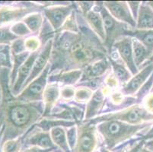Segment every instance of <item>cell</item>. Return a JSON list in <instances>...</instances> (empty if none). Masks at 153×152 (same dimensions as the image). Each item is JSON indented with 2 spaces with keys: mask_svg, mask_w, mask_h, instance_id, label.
I'll return each instance as SVG.
<instances>
[{
  "mask_svg": "<svg viewBox=\"0 0 153 152\" xmlns=\"http://www.w3.org/2000/svg\"><path fill=\"white\" fill-rule=\"evenodd\" d=\"M107 120H119L132 125H140L153 122V114L148 112L143 104H136L121 110L101 114L88 122L96 125Z\"/></svg>",
  "mask_w": 153,
  "mask_h": 152,
  "instance_id": "4",
  "label": "cell"
},
{
  "mask_svg": "<svg viewBox=\"0 0 153 152\" xmlns=\"http://www.w3.org/2000/svg\"><path fill=\"white\" fill-rule=\"evenodd\" d=\"M78 33H56L50 59L49 75L72 70H83L90 64L108 56L103 42L87 24L84 16L76 10Z\"/></svg>",
  "mask_w": 153,
  "mask_h": 152,
  "instance_id": "1",
  "label": "cell"
},
{
  "mask_svg": "<svg viewBox=\"0 0 153 152\" xmlns=\"http://www.w3.org/2000/svg\"><path fill=\"white\" fill-rule=\"evenodd\" d=\"M111 66L108 57L101 59L100 60L90 64L83 69L82 78L78 83L104 77L111 71Z\"/></svg>",
  "mask_w": 153,
  "mask_h": 152,
  "instance_id": "17",
  "label": "cell"
},
{
  "mask_svg": "<svg viewBox=\"0 0 153 152\" xmlns=\"http://www.w3.org/2000/svg\"><path fill=\"white\" fill-rule=\"evenodd\" d=\"M150 93H153V86H152V87L151 91H150Z\"/></svg>",
  "mask_w": 153,
  "mask_h": 152,
  "instance_id": "48",
  "label": "cell"
},
{
  "mask_svg": "<svg viewBox=\"0 0 153 152\" xmlns=\"http://www.w3.org/2000/svg\"><path fill=\"white\" fill-rule=\"evenodd\" d=\"M76 87L75 86L60 87V100L67 102L74 100Z\"/></svg>",
  "mask_w": 153,
  "mask_h": 152,
  "instance_id": "36",
  "label": "cell"
},
{
  "mask_svg": "<svg viewBox=\"0 0 153 152\" xmlns=\"http://www.w3.org/2000/svg\"><path fill=\"white\" fill-rule=\"evenodd\" d=\"M152 125L153 122L132 125L119 120H107L96 124V129L104 147L112 151L121 143L136 137Z\"/></svg>",
  "mask_w": 153,
  "mask_h": 152,
  "instance_id": "3",
  "label": "cell"
},
{
  "mask_svg": "<svg viewBox=\"0 0 153 152\" xmlns=\"http://www.w3.org/2000/svg\"><path fill=\"white\" fill-rule=\"evenodd\" d=\"M153 72V62L146 63L140 69L138 73L132 76L129 82L120 89V92L124 96H133L140 90L144 84L149 79Z\"/></svg>",
  "mask_w": 153,
  "mask_h": 152,
  "instance_id": "12",
  "label": "cell"
},
{
  "mask_svg": "<svg viewBox=\"0 0 153 152\" xmlns=\"http://www.w3.org/2000/svg\"><path fill=\"white\" fill-rule=\"evenodd\" d=\"M108 57L111 63L113 75L118 81L120 85H122V86L124 85L133 76L131 72L122 62L118 53L114 50H111Z\"/></svg>",
  "mask_w": 153,
  "mask_h": 152,
  "instance_id": "18",
  "label": "cell"
},
{
  "mask_svg": "<svg viewBox=\"0 0 153 152\" xmlns=\"http://www.w3.org/2000/svg\"><path fill=\"white\" fill-rule=\"evenodd\" d=\"M93 9L99 12L102 17L105 31V41L104 46L108 50V54H110L115 41L120 37L127 36L128 33L134 28L115 19L104 6L103 2H95Z\"/></svg>",
  "mask_w": 153,
  "mask_h": 152,
  "instance_id": "5",
  "label": "cell"
},
{
  "mask_svg": "<svg viewBox=\"0 0 153 152\" xmlns=\"http://www.w3.org/2000/svg\"><path fill=\"white\" fill-rule=\"evenodd\" d=\"M44 6L34 2H20L15 5L0 6V27L15 24L34 12H42Z\"/></svg>",
  "mask_w": 153,
  "mask_h": 152,
  "instance_id": "6",
  "label": "cell"
},
{
  "mask_svg": "<svg viewBox=\"0 0 153 152\" xmlns=\"http://www.w3.org/2000/svg\"><path fill=\"white\" fill-rule=\"evenodd\" d=\"M11 69L0 68V145L12 139L23 137L43 118V101L25 103L12 94Z\"/></svg>",
  "mask_w": 153,
  "mask_h": 152,
  "instance_id": "2",
  "label": "cell"
},
{
  "mask_svg": "<svg viewBox=\"0 0 153 152\" xmlns=\"http://www.w3.org/2000/svg\"><path fill=\"white\" fill-rule=\"evenodd\" d=\"M23 145L22 137L16 139H12L4 142L0 145L2 152H21Z\"/></svg>",
  "mask_w": 153,
  "mask_h": 152,
  "instance_id": "31",
  "label": "cell"
},
{
  "mask_svg": "<svg viewBox=\"0 0 153 152\" xmlns=\"http://www.w3.org/2000/svg\"><path fill=\"white\" fill-rule=\"evenodd\" d=\"M53 42V40H50V41L47 42L44 47H42L41 51H40V53L38 54L35 61H34V65H33V68H32L31 70V73H30L27 82L25 84L23 89L28 84H30L32 81L34 80L37 77H38L39 75L42 73V72L47 67V65H48V63L50 62V59H51V53H52Z\"/></svg>",
  "mask_w": 153,
  "mask_h": 152,
  "instance_id": "15",
  "label": "cell"
},
{
  "mask_svg": "<svg viewBox=\"0 0 153 152\" xmlns=\"http://www.w3.org/2000/svg\"><path fill=\"white\" fill-rule=\"evenodd\" d=\"M10 30L12 33L19 37H25L32 34L30 30L23 22H19L10 27Z\"/></svg>",
  "mask_w": 153,
  "mask_h": 152,
  "instance_id": "34",
  "label": "cell"
},
{
  "mask_svg": "<svg viewBox=\"0 0 153 152\" xmlns=\"http://www.w3.org/2000/svg\"><path fill=\"white\" fill-rule=\"evenodd\" d=\"M151 62H153V54H152V56L150 57L149 59V60L147 61L146 62V63H151Z\"/></svg>",
  "mask_w": 153,
  "mask_h": 152,
  "instance_id": "47",
  "label": "cell"
},
{
  "mask_svg": "<svg viewBox=\"0 0 153 152\" xmlns=\"http://www.w3.org/2000/svg\"><path fill=\"white\" fill-rule=\"evenodd\" d=\"M76 10L79 12L83 16L86 15L88 12H89L93 9V7L95 5V2L92 1H78L75 2Z\"/></svg>",
  "mask_w": 153,
  "mask_h": 152,
  "instance_id": "38",
  "label": "cell"
},
{
  "mask_svg": "<svg viewBox=\"0 0 153 152\" xmlns=\"http://www.w3.org/2000/svg\"><path fill=\"white\" fill-rule=\"evenodd\" d=\"M51 65L48 63L42 73L28 84L23 90L21 91L16 98L20 101L25 103H35L43 101V95L46 87L48 83Z\"/></svg>",
  "mask_w": 153,
  "mask_h": 152,
  "instance_id": "7",
  "label": "cell"
},
{
  "mask_svg": "<svg viewBox=\"0 0 153 152\" xmlns=\"http://www.w3.org/2000/svg\"><path fill=\"white\" fill-rule=\"evenodd\" d=\"M77 125L66 128V137L71 151L73 150L77 139Z\"/></svg>",
  "mask_w": 153,
  "mask_h": 152,
  "instance_id": "39",
  "label": "cell"
},
{
  "mask_svg": "<svg viewBox=\"0 0 153 152\" xmlns=\"http://www.w3.org/2000/svg\"><path fill=\"white\" fill-rule=\"evenodd\" d=\"M141 2H140V1H128L127 2L129 8L130 9V12H131L132 15H133L136 22V19H137V15H138L139 8H140V5H141Z\"/></svg>",
  "mask_w": 153,
  "mask_h": 152,
  "instance_id": "41",
  "label": "cell"
},
{
  "mask_svg": "<svg viewBox=\"0 0 153 152\" xmlns=\"http://www.w3.org/2000/svg\"><path fill=\"white\" fill-rule=\"evenodd\" d=\"M0 152H2V151H1V148H0Z\"/></svg>",
  "mask_w": 153,
  "mask_h": 152,
  "instance_id": "49",
  "label": "cell"
},
{
  "mask_svg": "<svg viewBox=\"0 0 153 152\" xmlns=\"http://www.w3.org/2000/svg\"><path fill=\"white\" fill-rule=\"evenodd\" d=\"M54 150H48V149H42L37 147H29L21 151V152H53Z\"/></svg>",
  "mask_w": 153,
  "mask_h": 152,
  "instance_id": "42",
  "label": "cell"
},
{
  "mask_svg": "<svg viewBox=\"0 0 153 152\" xmlns=\"http://www.w3.org/2000/svg\"><path fill=\"white\" fill-rule=\"evenodd\" d=\"M55 35L56 31L52 27L51 24L49 23V22L44 18V23H43L41 30L38 33V36H37V37L41 41L42 47H44L48 41L53 40Z\"/></svg>",
  "mask_w": 153,
  "mask_h": 152,
  "instance_id": "28",
  "label": "cell"
},
{
  "mask_svg": "<svg viewBox=\"0 0 153 152\" xmlns=\"http://www.w3.org/2000/svg\"><path fill=\"white\" fill-rule=\"evenodd\" d=\"M139 152H153L152 151L149 150V148H142L141 149H140V151Z\"/></svg>",
  "mask_w": 153,
  "mask_h": 152,
  "instance_id": "44",
  "label": "cell"
},
{
  "mask_svg": "<svg viewBox=\"0 0 153 152\" xmlns=\"http://www.w3.org/2000/svg\"><path fill=\"white\" fill-rule=\"evenodd\" d=\"M77 127V139L72 152H94L98 142L96 125L82 122Z\"/></svg>",
  "mask_w": 153,
  "mask_h": 152,
  "instance_id": "8",
  "label": "cell"
},
{
  "mask_svg": "<svg viewBox=\"0 0 153 152\" xmlns=\"http://www.w3.org/2000/svg\"><path fill=\"white\" fill-rule=\"evenodd\" d=\"M76 94H75L74 101L77 104H87L91 97H92V94L94 92L89 88L85 87H76Z\"/></svg>",
  "mask_w": 153,
  "mask_h": 152,
  "instance_id": "29",
  "label": "cell"
},
{
  "mask_svg": "<svg viewBox=\"0 0 153 152\" xmlns=\"http://www.w3.org/2000/svg\"><path fill=\"white\" fill-rule=\"evenodd\" d=\"M41 50H37L36 52L31 53L28 58H27V60L25 61V62L19 69L17 74V77H16V79H15V84L10 88L12 94L15 96V97L20 94L21 91L23 89L25 84V82L28 79L29 76H30V73H31V70L32 68H33V65H34V61H35L38 54L40 53Z\"/></svg>",
  "mask_w": 153,
  "mask_h": 152,
  "instance_id": "16",
  "label": "cell"
},
{
  "mask_svg": "<svg viewBox=\"0 0 153 152\" xmlns=\"http://www.w3.org/2000/svg\"><path fill=\"white\" fill-rule=\"evenodd\" d=\"M112 50H114L119 55L122 62L126 65L132 75L138 73L139 69L136 67L133 58V38L130 36L120 37L113 45Z\"/></svg>",
  "mask_w": 153,
  "mask_h": 152,
  "instance_id": "11",
  "label": "cell"
},
{
  "mask_svg": "<svg viewBox=\"0 0 153 152\" xmlns=\"http://www.w3.org/2000/svg\"><path fill=\"white\" fill-rule=\"evenodd\" d=\"M146 148L153 151V143H151V144H148V145L146 144Z\"/></svg>",
  "mask_w": 153,
  "mask_h": 152,
  "instance_id": "45",
  "label": "cell"
},
{
  "mask_svg": "<svg viewBox=\"0 0 153 152\" xmlns=\"http://www.w3.org/2000/svg\"><path fill=\"white\" fill-rule=\"evenodd\" d=\"M31 53L26 51V52L22 53L18 55H12V69L10 72V75H9V82H10V88L14 85L15 79L17 77V74L19 72V69L21 68L25 61L27 60L29 56Z\"/></svg>",
  "mask_w": 153,
  "mask_h": 152,
  "instance_id": "26",
  "label": "cell"
},
{
  "mask_svg": "<svg viewBox=\"0 0 153 152\" xmlns=\"http://www.w3.org/2000/svg\"><path fill=\"white\" fill-rule=\"evenodd\" d=\"M133 50L135 64L140 70L149 59L151 54L138 40L135 38H133Z\"/></svg>",
  "mask_w": 153,
  "mask_h": 152,
  "instance_id": "24",
  "label": "cell"
},
{
  "mask_svg": "<svg viewBox=\"0 0 153 152\" xmlns=\"http://www.w3.org/2000/svg\"><path fill=\"white\" fill-rule=\"evenodd\" d=\"M25 37H20L12 42L10 47V52L12 55H18L27 51L25 46Z\"/></svg>",
  "mask_w": 153,
  "mask_h": 152,
  "instance_id": "37",
  "label": "cell"
},
{
  "mask_svg": "<svg viewBox=\"0 0 153 152\" xmlns=\"http://www.w3.org/2000/svg\"><path fill=\"white\" fill-rule=\"evenodd\" d=\"M22 141L25 146L54 151L58 149L53 142L50 131L43 130L36 126V125L22 137Z\"/></svg>",
  "mask_w": 153,
  "mask_h": 152,
  "instance_id": "10",
  "label": "cell"
},
{
  "mask_svg": "<svg viewBox=\"0 0 153 152\" xmlns=\"http://www.w3.org/2000/svg\"><path fill=\"white\" fill-rule=\"evenodd\" d=\"M10 53V47L9 45H0V68L12 69V57Z\"/></svg>",
  "mask_w": 153,
  "mask_h": 152,
  "instance_id": "32",
  "label": "cell"
},
{
  "mask_svg": "<svg viewBox=\"0 0 153 152\" xmlns=\"http://www.w3.org/2000/svg\"><path fill=\"white\" fill-rule=\"evenodd\" d=\"M143 105L148 112L153 114V93H149L143 100Z\"/></svg>",
  "mask_w": 153,
  "mask_h": 152,
  "instance_id": "40",
  "label": "cell"
},
{
  "mask_svg": "<svg viewBox=\"0 0 153 152\" xmlns=\"http://www.w3.org/2000/svg\"><path fill=\"white\" fill-rule=\"evenodd\" d=\"M85 22L88 27L95 33L97 37L103 42L105 41V31H104V22L102 17L98 11L92 9L89 12H88L84 16Z\"/></svg>",
  "mask_w": 153,
  "mask_h": 152,
  "instance_id": "21",
  "label": "cell"
},
{
  "mask_svg": "<svg viewBox=\"0 0 153 152\" xmlns=\"http://www.w3.org/2000/svg\"><path fill=\"white\" fill-rule=\"evenodd\" d=\"M60 98V85L56 82L47 83L43 95V104L44 106V113L43 117L50 114L53 108L57 104Z\"/></svg>",
  "mask_w": 153,
  "mask_h": 152,
  "instance_id": "19",
  "label": "cell"
},
{
  "mask_svg": "<svg viewBox=\"0 0 153 152\" xmlns=\"http://www.w3.org/2000/svg\"><path fill=\"white\" fill-rule=\"evenodd\" d=\"M44 16L42 12H34L27 15L22 22L28 27L32 34H37L44 23Z\"/></svg>",
  "mask_w": 153,
  "mask_h": 152,
  "instance_id": "27",
  "label": "cell"
},
{
  "mask_svg": "<svg viewBox=\"0 0 153 152\" xmlns=\"http://www.w3.org/2000/svg\"><path fill=\"white\" fill-rule=\"evenodd\" d=\"M147 4H148L149 5L150 8H152L153 10V1H149V2H146Z\"/></svg>",
  "mask_w": 153,
  "mask_h": 152,
  "instance_id": "46",
  "label": "cell"
},
{
  "mask_svg": "<svg viewBox=\"0 0 153 152\" xmlns=\"http://www.w3.org/2000/svg\"><path fill=\"white\" fill-rule=\"evenodd\" d=\"M25 46L27 51L30 53H34L41 50L42 48L41 43L39 38L35 36H30L25 38Z\"/></svg>",
  "mask_w": 153,
  "mask_h": 152,
  "instance_id": "35",
  "label": "cell"
},
{
  "mask_svg": "<svg viewBox=\"0 0 153 152\" xmlns=\"http://www.w3.org/2000/svg\"><path fill=\"white\" fill-rule=\"evenodd\" d=\"M127 36L138 40L149 51L151 56L153 54V29L151 30H137L133 29Z\"/></svg>",
  "mask_w": 153,
  "mask_h": 152,
  "instance_id": "25",
  "label": "cell"
},
{
  "mask_svg": "<svg viewBox=\"0 0 153 152\" xmlns=\"http://www.w3.org/2000/svg\"><path fill=\"white\" fill-rule=\"evenodd\" d=\"M19 38L20 37L15 35L9 27H0V45H9Z\"/></svg>",
  "mask_w": 153,
  "mask_h": 152,
  "instance_id": "33",
  "label": "cell"
},
{
  "mask_svg": "<svg viewBox=\"0 0 153 152\" xmlns=\"http://www.w3.org/2000/svg\"><path fill=\"white\" fill-rule=\"evenodd\" d=\"M98 152H112V151H110L109 149L107 148L104 147V146H103V147L100 148L99 151H98Z\"/></svg>",
  "mask_w": 153,
  "mask_h": 152,
  "instance_id": "43",
  "label": "cell"
},
{
  "mask_svg": "<svg viewBox=\"0 0 153 152\" xmlns=\"http://www.w3.org/2000/svg\"><path fill=\"white\" fill-rule=\"evenodd\" d=\"M62 31H69L78 33L79 31V26L77 23V19H76V8L72 12V13L69 15V17L66 19V21L64 22L62 27L59 29L56 32H62Z\"/></svg>",
  "mask_w": 153,
  "mask_h": 152,
  "instance_id": "30",
  "label": "cell"
},
{
  "mask_svg": "<svg viewBox=\"0 0 153 152\" xmlns=\"http://www.w3.org/2000/svg\"><path fill=\"white\" fill-rule=\"evenodd\" d=\"M136 29L151 30L153 29V10L146 2H142L136 19Z\"/></svg>",
  "mask_w": 153,
  "mask_h": 152,
  "instance_id": "22",
  "label": "cell"
},
{
  "mask_svg": "<svg viewBox=\"0 0 153 152\" xmlns=\"http://www.w3.org/2000/svg\"><path fill=\"white\" fill-rule=\"evenodd\" d=\"M76 8L75 2L68 5H58L46 7L43 9L42 14L56 32L62 26L64 22Z\"/></svg>",
  "mask_w": 153,
  "mask_h": 152,
  "instance_id": "9",
  "label": "cell"
},
{
  "mask_svg": "<svg viewBox=\"0 0 153 152\" xmlns=\"http://www.w3.org/2000/svg\"><path fill=\"white\" fill-rule=\"evenodd\" d=\"M110 90L111 89L104 85L102 87L93 93L92 97L85 104L83 122H88L102 113L105 104V97L106 95H108Z\"/></svg>",
  "mask_w": 153,
  "mask_h": 152,
  "instance_id": "14",
  "label": "cell"
},
{
  "mask_svg": "<svg viewBox=\"0 0 153 152\" xmlns=\"http://www.w3.org/2000/svg\"><path fill=\"white\" fill-rule=\"evenodd\" d=\"M103 5L115 19L130 25L136 29V22L132 15L127 2L125 1H104Z\"/></svg>",
  "mask_w": 153,
  "mask_h": 152,
  "instance_id": "13",
  "label": "cell"
},
{
  "mask_svg": "<svg viewBox=\"0 0 153 152\" xmlns=\"http://www.w3.org/2000/svg\"><path fill=\"white\" fill-rule=\"evenodd\" d=\"M51 139L58 149L62 152H72L66 137V128L56 126L50 130Z\"/></svg>",
  "mask_w": 153,
  "mask_h": 152,
  "instance_id": "23",
  "label": "cell"
},
{
  "mask_svg": "<svg viewBox=\"0 0 153 152\" xmlns=\"http://www.w3.org/2000/svg\"><path fill=\"white\" fill-rule=\"evenodd\" d=\"M82 70H72L68 72H58L51 74L48 76V83L56 82L61 87L64 86H76L81 79Z\"/></svg>",
  "mask_w": 153,
  "mask_h": 152,
  "instance_id": "20",
  "label": "cell"
}]
</instances>
